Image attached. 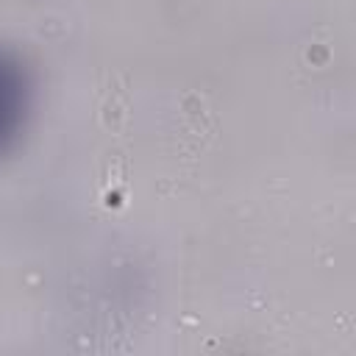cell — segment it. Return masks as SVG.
<instances>
[{
  "label": "cell",
  "mask_w": 356,
  "mask_h": 356,
  "mask_svg": "<svg viewBox=\"0 0 356 356\" xmlns=\"http://www.w3.org/2000/svg\"><path fill=\"white\" fill-rule=\"evenodd\" d=\"M125 117H128V92H111L103 100V111H100L103 125L111 128V131H117V128H122Z\"/></svg>",
  "instance_id": "obj_1"
}]
</instances>
